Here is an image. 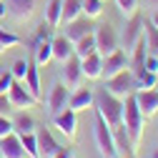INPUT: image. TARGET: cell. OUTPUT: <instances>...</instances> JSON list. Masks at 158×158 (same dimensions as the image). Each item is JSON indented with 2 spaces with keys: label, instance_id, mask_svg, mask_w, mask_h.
Listing matches in <instances>:
<instances>
[{
  "label": "cell",
  "instance_id": "1",
  "mask_svg": "<svg viewBox=\"0 0 158 158\" xmlns=\"http://www.w3.org/2000/svg\"><path fill=\"white\" fill-rule=\"evenodd\" d=\"M123 128H126V133H128V138H131L133 148H138V146H141V141H143L146 118H143V113H141V110H138L133 93L123 98Z\"/></svg>",
  "mask_w": 158,
  "mask_h": 158
},
{
  "label": "cell",
  "instance_id": "2",
  "mask_svg": "<svg viewBox=\"0 0 158 158\" xmlns=\"http://www.w3.org/2000/svg\"><path fill=\"white\" fill-rule=\"evenodd\" d=\"M93 108H95L98 115H103V121L110 128H115V126L123 123V101H121V98H115V95H110L106 88L101 93H95Z\"/></svg>",
  "mask_w": 158,
  "mask_h": 158
},
{
  "label": "cell",
  "instance_id": "3",
  "mask_svg": "<svg viewBox=\"0 0 158 158\" xmlns=\"http://www.w3.org/2000/svg\"><path fill=\"white\" fill-rule=\"evenodd\" d=\"M93 135H95V146H98V153L103 158H115V143H113V131L110 126L103 121V115L95 113V128H93Z\"/></svg>",
  "mask_w": 158,
  "mask_h": 158
},
{
  "label": "cell",
  "instance_id": "4",
  "mask_svg": "<svg viewBox=\"0 0 158 158\" xmlns=\"http://www.w3.org/2000/svg\"><path fill=\"white\" fill-rule=\"evenodd\" d=\"M93 38H95V53L98 55H110L118 50V35H115V28L103 23V25H95L93 28Z\"/></svg>",
  "mask_w": 158,
  "mask_h": 158
},
{
  "label": "cell",
  "instance_id": "5",
  "mask_svg": "<svg viewBox=\"0 0 158 158\" xmlns=\"http://www.w3.org/2000/svg\"><path fill=\"white\" fill-rule=\"evenodd\" d=\"M106 90L110 95H115V98H121V101L126 95L135 93V78H133V73L126 68L121 73H115L113 78H106Z\"/></svg>",
  "mask_w": 158,
  "mask_h": 158
},
{
  "label": "cell",
  "instance_id": "6",
  "mask_svg": "<svg viewBox=\"0 0 158 158\" xmlns=\"http://www.w3.org/2000/svg\"><path fill=\"white\" fill-rule=\"evenodd\" d=\"M53 126L60 131L68 141H75V135H78V113L70 110L68 106L60 110V113H55L53 115Z\"/></svg>",
  "mask_w": 158,
  "mask_h": 158
},
{
  "label": "cell",
  "instance_id": "7",
  "mask_svg": "<svg viewBox=\"0 0 158 158\" xmlns=\"http://www.w3.org/2000/svg\"><path fill=\"white\" fill-rule=\"evenodd\" d=\"M8 98H10V103H13V110H28V108H35L38 101L28 93L25 83L23 81H13L10 90H8Z\"/></svg>",
  "mask_w": 158,
  "mask_h": 158
},
{
  "label": "cell",
  "instance_id": "8",
  "mask_svg": "<svg viewBox=\"0 0 158 158\" xmlns=\"http://www.w3.org/2000/svg\"><path fill=\"white\" fill-rule=\"evenodd\" d=\"M63 65V85L68 90H75V88H81L83 83V68H81V58L78 55H70Z\"/></svg>",
  "mask_w": 158,
  "mask_h": 158
},
{
  "label": "cell",
  "instance_id": "9",
  "mask_svg": "<svg viewBox=\"0 0 158 158\" xmlns=\"http://www.w3.org/2000/svg\"><path fill=\"white\" fill-rule=\"evenodd\" d=\"M141 40H143V20H141V15L135 13L133 18H128V23H126V30H123V48H121V50L131 53Z\"/></svg>",
  "mask_w": 158,
  "mask_h": 158
},
{
  "label": "cell",
  "instance_id": "10",
  "mask_svg": "<svg viewBox=\"0 0 158 158\" xmlns=\"http://www.w3.org/2000/svg\"><path fill=\"white\" fill-rule=\"evenodd\" d=\"M133 98H135V106H138V110L143 113L146 121H148V118H153V115L158 113V90H156V88H148V90H135V93H133Z\"/></svg>",
  "mask_w": 158,
  "mask_h": 158
},
{
  "label": "cell",
  "instance_id": "11",
  "mask_svg": "<svg viewBox=\"0 0 158 158\" xmlns=\"http://www.w3.org/2000/svg\"><path fill=\"white\" fill-rule=\"evenodd\" d=\"M35 138H38V158H53L58 151L63 148V146L53 138V133H50L48 128L35 131Z\"/></svg>",
  "mask_w": 158,
  "mask_h": 158
},
{
  "label": "cell",
  "instance_id": "12",
  "mask_svg": "<svg viewBox=\"0 0 158 158\" xmlns=\"http://www.w3.org/2000/svg\"><path fill=\"white\" fill-rule=\"evenodd\" d=\"M126 68H128V53L118 48L115 53H110V55L103 58V75L101 78H113L115 73H121Z\"/></svg>",
  "mask_w": 158,
  "mask_h": 158
},
{
  "label": "cell",
  "instance_id": "13",
  "mask_svg": "<svg viewBox=\"0 0 158 158\" xmlns=\"http://www.w3.org/2000/svg\"><path fill=\"white\" fill-rule=\"evenodd\" d=\"M5 8L10 18H15L18 23H25L35 13V0H5Z\"/></svg>",
  "mask_w": 158,
  "mask_h": 158
},
{
  "label": "cell",
  "instance_id": "14",
  "mask_svg": "<svg viewBox=\"0 0 158 158\" xmlns=\"http://www.w3.org/2000/svg\"><path fill=\"white\" fill-rule=\"evenodd\" d=\"M93 101H95V93H93L90 88H75V90H70V95H68V108L75 110V113H81V110L93 108Z\"/></svg>",
  "mask_w": 158,
  "mask_h": 158
},
{
  "label": "cell",
  "instance_id": "15",
  "mask_svg": "<svg viewBox=\"0 0 158 158\" xmlns=\"http://www.w3.org/2000/svg\"><path fill=\"white\" fill-rule=\"evenodd\" d=\"M0 158H28L18 133H8L5 138H0Z\"/></svg>",
  "mask_w": 158,
  "mask_h": 158
},
{
  "label": "cell",
  "instance_id": "16",
  "mask_svg": "<svg viewBox=\"0 0 158 158\" xmlns=\"http://www.w3.org/2000/svg\"><path fill=\"white\" fill-rule=\"evenodd\" d=\"M88 20H90V18H83V15H81V18H75V20L65 23V33H63V35L68 38L70 43H75V40H81L83 35L93 33V28H95V25H90Z\"/></svg>",
  "mask_w": 158,
  "mask_h": 158
},
{
  "label": "cell",
  "instance_id": "17",
  "mask_svg": "<svg viewBox=\"0 0 158 158\" xmlns=\"http://www.w3.org/2000/svg\"><path fill=\"white\" fill-rule=\"evenodd\" d=\"M68 95H70V90H68L63 83H55V85L50 88V95H48V110H50V115L60 113V110L68 106Z\"/></svg>",
  "mask_w": 158,
  "mask_h": 158
},
{
  "label": "cell",
  "instance_id": "18",
  "mask_svg": "<svg viewBox=\"0 0 158 158\" xmlns=\"http://www.w3.org/2000/svg\"><path fill=\"white\" fill-rule=\"evenodd\" d=\"M81 68H83V78H88V81H98V78L103 75V55L90 53L88 58L81 60Z\"/></svg>",
  "mask_w": 158,
  "mask_h": 158
},
{
  "label": "cell",
  "instance_id": "19",
  "mask_svg": "<svg viewBox=\"0 0 158 158\" xmlns=\"http://www.w3.org/2000/svg\"><path fill=\"white\" fill-rule=\"evenodd\" d=\"M50 48H53V60H58V63H65L70 55H75V53H73V43L68 40L65 35L50 38Z\"/></svg>",
  "mask_w": 158,
  "mask_h": 158
},
{
  "label": "cell",
  "instance_id": "20",
  "mask_svg": "<svg viewBox=\"0 0 158 158\" xmlns=\"http://www.w3.org/2000/svg\"><path fill=\"white\" fill-rule=\"evenodd\" d=\"M110 131H113L115 156H133V153H135V148H133V143H131V138H128V133H126L123 123H121V126H115V128H110Z\"/></svg>",
  "mask_w": 158,
  "mask_h": 158
},
{
  "label": "cell",
  "instance_id": "21",
  "mask_svg": "<svg viewBox=\"0 0 158 158\" xmlns=\"http://www.w3.org/2000/svg\"><path fill=\"white\" fill-rule=\"evenodd\" d=\"M23 83H25L28 93L35 98L38 103H40V101H43V93H40V75H38V65H35V60L28 65V73H25V78H23Z\"/></svg>",
  "mask_w": 158,
  "mask_h": 158
},
{
  "label": "cell",
  "instance_id": "22",
  "mask_svg": "<svg viewBox=\"0 0 158 158\" xmlns=\"http://www.w3.org/2000/svg\"><path fill=\"white\" fill-rule=\"evenodd\" d=\"M10 121H13V133H18V135L35 131V121H33V115L28 110H18L15 118H10Z\"/></svg>",
  "mask_w": 158,
  "mask_h": 158
},
{
  "label": "cell",
  "instance_id": "23",
  "mask_svg": "<svg viewBox=\"0 0 158 158\" xmlns=\"http://www.w3.org/2000/svg\"><path fill=\"white\" fill-rule=\"evenodd\" d=\"M133 78H135V90H148V88H156L158 85V75L151 73V70H146V68L135 70Z\"/></svg>",
  "mask_w": 158,
  "mask_h": 158
},
{
  "label": "cell",
  "instance_id": "24",
  "mask_svg": "<svg viewBox=\"0 0 158 158\" xmlns=\"http://www.w3.org/2000/svg\"><path fill=\"white\" fill-rule=\"evenodd\" d=\"M60 15H63V0H48V8H45V23L55 30L60 25Z\"/></svg>",
  "mask_w": 158,
  "mask_h": 158
},
{
  "label": "cell",
  "instance_id": "25",
  "mask_svg": "<svg viewBox=\"0 0 158 158\" xmlns=\"http://www.w3.org/2000/svg\"><path fill=\"white\" fill-rule=\"evenodd\" d=\"M73 53L81 58V60H83V58H88L90 53H95V38H93V33L83 35L81 40H75V43H73Z\"/></svg>",
  "mask_w": 158,
  "mask_h": 158
},
{
  "label": "cell",
  "instance_id": "26",
  "mask_svg": "<svg viewBox=\"0 0 158 158\" xmlns=\"http://www.w3.org/2000/svg\"><path fill=\"white\" fill-rule=\"evenodd\" d=\"M35 65H48L53 60V48H50V40H35Z\"/></svg>",
  "mask_w": 158,
  "mask_h": 158
},
{
  "label": "cell",
  "instance_id": "27",
  "mask_svg": "<svg viewBox=\"0 0 158 158\" xmlns=\"http://www.w3.org/2000/svg\"><path fill=\"white\" fill-rule=\"evenodd\" d=\"M143 45L148 53L158 55V28L153 23H143Z\"/></svg>",
  "mask_w": 158,
  "mask_h": 158
},
{
  "label": "cell",
  "instance_id": "28",
  "mask_svg": "<svg viewBox=\"0 0 158 158\" xmlns=\"http://www.w3.org/2000/svg\"><path fill=\"white\" fill-rule=\"evenodd\" d=\"M83 15V8H81V0H63V15H60V25L75 20V18Z\"/></svg>",
  "mask_w": 158,
  "mask_h": 158
},
{
  "label": "cell",
  "instance_id": "29",
  "mask_svg": "<svg viewBox=\"0 0 158 158\" xmlns=\"http://www.w3.org/2000/svg\"><path fill=\"white\" fill-rule=\"evenodd\" d=\"M18 45H20V35H15V33H10L5 28H0V53H5L10 48H18Z\"/></svg>",
  "mask_w": 158,
  "mask_h": 158
},
{
  "label": "cell",
  "instance_id": "30",
  "mask_svg": "<svg viewBox=\"0 0 158 158\" xmlns=\"http://www.w3.org/2000/svg\"><path fill=\"white\" fill-rule=\"evenodd\" d=\"M81 8L85 18H101L103 13V0H81Z\"/></svg>",
  "mask_w": 158,
  "mask_h": 158
},
{
  "label": "cell",
  "instance_id": "31",
  "mask_svg": "<svg viewBox=\"0 0 158 158\" xmlns=\"http://www.w3.org/2000/svg\"><path fill=\"white\" fill-rule=\"evenodd\" d=\"M20 143H23L28 158H38V138H35V131L33 133H23L20 135Z\"/></svg>",
  "mask_w": 158,
  "mask_h": 158
},
{
  "label": "cell",
  "instance_id": "32",
  "mask_svg": "<svg viewBox=\"0 0 158 158\" xmlns=\"http://www.w3.org/2000/svg\"><path fill=\"white\" fill-rule=\"evenodd\" d=\"M115 5H118V10L123 13L126 20H128V18H133V15L138 13V0H115Z\"/></svg>",
  "mask_w": 158,
  "mask_h": 158
},
{
  "label": "cell",
  "instance_id": "33",
  "mask_svg": "<svg viewBox=\"0 0 158 158\" xmlns=\"http://www.w3.org/2000/svg\"><path fill=\"white\" fill-rule=\"evenodd\" d=\"M28 65H30V60H25V58H20V60H15V63H13L10 73H13V78H15V81H23V78H25Z\"/></svg>",
  "mask_w": 158,
  "mask_h": 158
},
{
  "label": "cell",
  "instance_id": "34",
  "mask_svg": "<svg viewBox=\"0 0 158 158\" xmlns=\"http://www.w3.org/2000/svg\"><path fill=\"white\" fill-rule=\"evenodd\" d=\"M13 73L10 70H0V93H8L10 90V85H13Z\"/></svg>",
  "mask_w": 158,
  "mask_h": 158
},
{
  "label": "cell",
  "instance_id": "35",
  "mask_svg": "<svg viewBox=\"0 0 158 158\" xmlns=\"http://www.w3.org/2000/svg\"><path fill=\"white\" fill-rule=\"evenodd\" d=\"M8 133H13V121H10L8 115L0 113V138H5Z\"/></svg>",
  "mask_w": 158,
  "mask_h": 158
},
{
  "label": "cell",
  "instance_id": "36",
  "mask_svg": "<svg viewBox=\"0 0 158 158\" xmlns=\"http://www.w3.org/2000/svg\"><path fill=\"white\" fill-rule=\"evenodd\" d=\"M143 68L158 75V55H153V53H146V65H143Z\"/></svg>",
  "mask_w": 158,
  "mask_h": 158
},
{
  "label": "cell",
  "instance_id": "37",
  "mask_svg": "<svg viewBox=\"0 0 158 158\" xmlns=\"http://www.w3.org/2000/svg\"><path fill=\"white\" fill-rule=\"evenodd\" d=\"M10 110H13V103H10L8 93H0V113H3V115H8Z\"/></svg>",
  "mask_w": 158,
  "mask_h": 158
},
{
  "label": "cell",
  "instance_id": "38",
  "mask_svg": "<svg viewBox=\"0 0 158 158\" xmlns=\"http://www.w3.org/2000/svg\"><path fill=\"white\" fill-rule=\"evenodd\" d=\"M70 156H73V153H70V148H60V151H58L53 158H70Z\"/></svg>",
  "mask_w": 158,
  "mask_h": 158
},
{
  "label": "cell",
  "instance_id": "39",
  "mask_svg": "<svg viewBox=\"0 0 158 158\" xmlns=\"http://www.w3.org/2000/svg\"><path fill=\"white\" fill-rule=\"evenodd\" d=\"M151 23L158 28V8H156V10H153V15H151Z\"/></svg>",
  "mask_w": 158,
  "mask_h": 158
},
{
  "label": "cell",
  "instance_id": "40",
  "mask_svg": "<svg viewBox=\"0 0 158 158\" xmlns=\"http://www.w3.org/2000/svg\"><path fill=\"white\" fill-rule=\"evenodd\" d=\"M5 13H8V8H5V0H0V18H3Z\"/></svg>",
  "mask_w": 158,
  "mask_h": 158
},
{
  "label": "cell",
  "instance_id": "41",
  "mask_svg": "<svg viewBox=\"0 0 158 158\" xmlns=\"http://www.w3.org/2000/svg\"><path fill=\"white\" fill-rule=\"evenodd\" d=\"M148 158H158V148H153V151H151V156H148Z\"/></svg>",
  "mask_w": 158,
  "mask_h": 158
},
{
  "label": "cell",
  "instance_id": "42",
  "mask_svg": "<svg viewBox=\"0 0 158 158\" xmlns=\"http://www.w3.org/2000/svg\"><path fill=\"white\" fill-rule=\"evenodd\" d=\"M115 158H133V156H115Z\"/></svg>",
  "mask_w": 158,
  "mask_h": 158
},
{
  "label": "cell",
  "instance_id": "43",
  "mask_svg": "<svg viewBox=\"0 0 158 158\" xmlns=\"http://www.w3.org/2000/svg\"><path fill=\"white\" fill-rule=\"evenodd\" d=\"M103 3H106V0H103Z\"/></svg>",
  "mask_w": 158,
  "mask_h": 158
},
{
  "label": "cell",
  "instance_id": "44",
  "mask_svg": "<svg viewBox=\"0 0 158 158\" xmlns=\"http://www.w3.org/2000/svg\"><path fill=\"white\" fill-rule=\"evenodd\" d=\"M70 158H73V156H70Z\"/></svg>",
  "mask_w": 158,
  "mask_h": 158
}]
</instances>
